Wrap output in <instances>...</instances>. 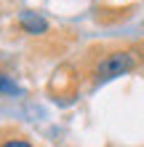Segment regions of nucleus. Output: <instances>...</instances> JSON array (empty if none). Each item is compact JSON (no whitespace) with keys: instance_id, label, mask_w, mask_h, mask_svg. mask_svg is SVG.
Masks as SVG:
<instances>
[{"instance_id":"20e7f679","label":"nucleus","mask_w":144,"mask_h":147,"mask_svg":"<svg viewBox=\"0 0 144 147\" xmlns=\"http://www.w3.org/2000/svg\"><path fill=\"white\" fill-rule=\"evenodd\" d=\"M3 147H32V144H29L27 139H8Z\"/></svg>"},{"instance_id":"7ed1b4c3","label":"nucleus","mask_w":144,"mask_h":147,"mask_svg":"<svg viewBox=\"0 0 144 147\" xmlns=\"http://www.w3.org/2000/svg\"><path fill=\"white\" fill-rule=\"evenodd\" d=\"M0 94H3V96H19L21 86L16 83V80H11L8 75H0Z\"/></svg>"},{"instance_id":"f03ea898","label":"nucleus","mask_w":144,"mask_h":147,"mask_svg":"<svg viewBox=\"0 0 144 147\" xmlns=\"http://www.w3.org/2000/svg\"><path fill=\"white\" fill-rule=\"evenodd\" d=\"M19 24H21L24 32H29V35H43V32H48L46 16H40L38 11H21L19 13Z\"/></svg>"},{"instance_id":"f257e3e1","label":"nucleus","mask_w":144,"mask_h":147,"mask_svg":"<svg viewBox=\"0 0 144 147\" xmlns=\"http://www.w3.org/2000/svg\"><path fill=\"white\" fill-rule=\"evenodd\" d=\"M133 67H136V56L131 51H115V54H107L96 64V75L101 80H109V78H120L125 72H131Z\"/></svg>"}]
</instances>
